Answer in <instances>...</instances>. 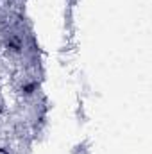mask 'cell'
<instances>
[{
  "label": "cell",
  "instance_id": "1",
  "mask_svg": "<svg viewBox=\"0 0 152 154\" xmlns=\"http://www.w3.org/2000/svg\"><path fill=\"white\" fill-rule=\"evenodd\" d=\"M77 4H79V0H66V7H70V9H74Z\"/></svg>",
  "mask_w": 152,
  "mask_h": 154
}]
</instances>
